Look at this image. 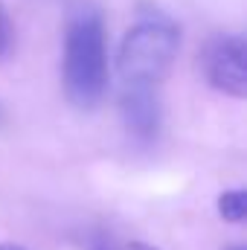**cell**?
<instances>
[{"label":"cell","instance_id":"6","mask_svg":"<svg viewBox=\"0 0 247 250\" xmlns=\"http://www.w3.org/2000/svg\"><path fill=\"white\" fill-rule=\"evenodd\" d=\"M12 47V21L6 15V9L0 6V56H6Z\"/></svg>","mask_w":247,"mask_h":250},{"label":"cell","instance_id":"9","mask_svg":"<svg viewBox=\"0 0 247 250\" xmlns=\"http://www.w3.org/2000/svg\"><path fill=\"white\" fill-rule=\"evenodd\" d=\"M90 250H114V248H108V245H93Z\"/></svg>","mask_w":247,"mask_h":250},{"label":"cell","instance_id":"5","mask_svg":"<svg viewBox=\"0 0 247 250\" xmlns=\"http://www.w3.org/2000/svg\"><path fill=\"white\" fill-rule=\"evenodd\" d=\"M245 209H247L245 189H227V192H221V198H218V212H221L224 221L242 224V221H245Z\"/></svg>","mask_w":247,"mask_h":250},{"label":"cell","instance_id":"8","mask_svg":"<svg viewBox=\"0 0 247 250\" xmlns=\"http://www.w3.org/2000/svg\"><path fill=\"white\" fill-rule=\"evenodd\" d=\"M0 250H26V248H21V245H12V242H3V245H0Z\"/></svg>","mask_w":247,"mask_h":250},{"label":"cell","instance_id":"3","mask_svg":"<svg viewBox=\"0 0 247 250\" xmlns=\"http://www.w3.org/2000/svg\"><path fill=\"white\" fill-rule=\"evenodd\" d=\"M245 56H247V44L242 35H215L204 47V56H201V67H204L206 82L215 90L242 99L247 93Z\"/></svg>","mask_w":247,"mask_h":250},{"label":"cell","instance_id":"4","mask_svg":"<svg viewBox=\"0 0 247 250\" xmlns=\"http://www.w3.org/2000/svg\"><path fill=\"white\" fill-rule=\"evenodd\" d=\"M123 123L137 137H151L160 128V99L151 87H123L120 96Z\"/></svg>","mask_w":247,"mask_h":250},{"label":"cell","instance_id":"2","mask_svg":"<svg viewBox=\"0 0 247 250\" xmlns=\"http://www.w3.org/2000/svg\"><path fill=\"white\" fill-rule=\"evenodd\" d=\"M181 50V29L169 18H143L123 35L117 70L123 87H151L166 79Z\"/></svg>","mask_w":247,"mask_h":250},{"label":"cell","instance_id":"10","mask_svg":"<svg viewBox=\"0 0 247 250\" xmlns=\"http://www.w3.org/2000/svg\"><path fill=\"white\" fill-rule=\"evenodd\" d=\"M227 250H245V245H230Z\"/></svg>","mask_w":247,"mask_h":250},{"label":"cell","instance_id":"7","mask_svg":"<svg viewBox=\"0 0 247 250\" xmlns=\"http://www.w3.org/2000/svg\"><path fill=\"white\" fill-rule=\"evenodd\" d=\"M128 250H157V248H151V245H145V242H131Z\"/></svg>","mask_w":247,"mask_h":250},{"label":"cell","instance_id":"1","mask_svg":"<svg viewBox=\"0 0 247 250\" xmlns=\"http://www.w3.org/2000/svg\"><path fill=\"white\" fill-rule=\"evenodd\" d=\"M64 90L76 108H96L108 90V35L93 6H79L67 21Z\"/></svg>","mask_w":247,"mask_h":250}]
</instances>
